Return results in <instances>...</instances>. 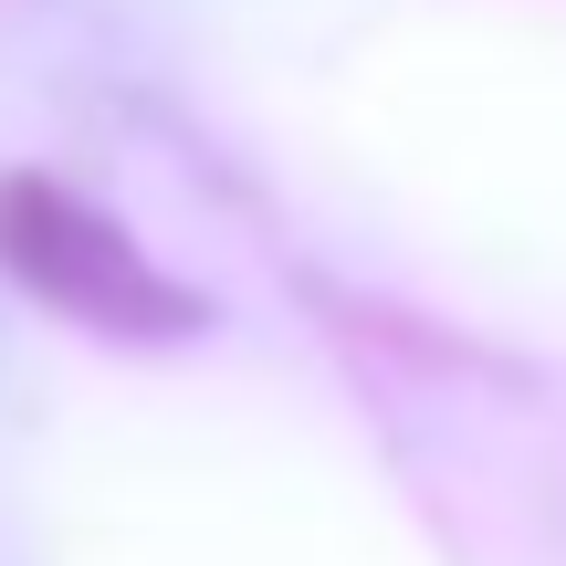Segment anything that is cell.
I'll return each mask as SVG.
<instances>
[{"label": "cell", "mask_w": 566, "mask_h": 566, "mask_svg": "<svg viewBox=\"0 0 566 566\" xmlns=\"http://www.w3.org/2000/svg\"><path fill=\"white\" fill-rule=\"evenodd\" d=\"M0 263L32 283L53 315L95 325V336H126V346H168V336H200L210 325V304L168 263H147V242L116 210H95L63 179H0Z\"/></svg>", "instance_id": "1"}]
</instances>
